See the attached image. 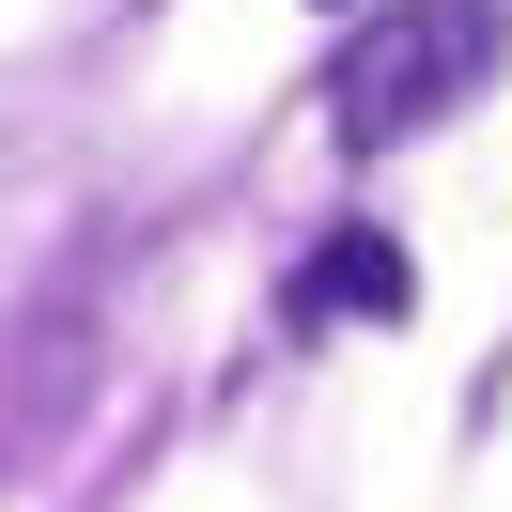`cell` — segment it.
<instances>
[{
	"instance_id": "6da1fadb",
	"label": "cell",
	"mask_w": 512,
	"mask_h": 512,
	"mask_svg": "<svg viewBox=\"0 0 512 512\" xmlns=\"http://www.w3.org/2000/svg\"><path fill=\"white\" fill-rule=\"evenodd\" d=\"M481 78H497V16H481V0H404V16H373V32L326 63V140H342V156H388V140L450 125Z\"/></svg>"
},
{
	"instance_id": "7a4b0ae2",
	"label": "cell",
	"mask_w": 512,
	"mask_h": 512,
	"mask_svg": "<svg viewBox=\"0 0 512 512\" xmlns=\"http://www.w3.org/2000/svg\"><path fill=\"white\" fill-rule=\"evenodd\" d=\"M295 311H311V326H404V311H419L404 233H326V249H311V280H295Z\"/></svg>"
}]
</instances>
